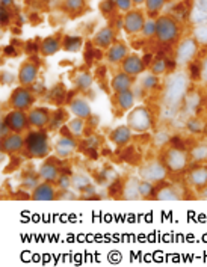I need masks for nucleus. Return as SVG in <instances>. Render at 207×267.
Instances as JSON below:
<instances>
[{"instance_id":"f257e3e1","label":"nucleus","mask_w":207,"mask_h":267,"mask_svg":"<svg viewBox=\"0 0 207 267\" xmlns=\"http://www.w3.org/2000/svg\"><path fill=\"white\" fill-rule=\"evenodd\" d=\"M188 77L186 75H174L168 85L165 86L163 91V104L169 109H176L182 104V101L185 100L186 94H188Z\"/></svg>"},{"instance_id":"f03ea898","label":"nucleus","mask_w":207,"mask_h":267,"mask_svg":"<svg viewBox=\"0 0 207 267\" xmlns=\"http://www.w3.org/2000/svg\"><path fill=\"white\" fill-rule=\"evenodd\" d=\"M50 142L46 130L29 132L24 137V151L32 159H44L50 154Z\"/></svg>"},{"instance_id":"7ed1b4c3","label":"nucleus","mask_w":207,"mask_h":267,"mask_svg":"<svg viewBox=\"0 0 207 267\" xmlns=\"http://www.w3.org/2000/svg\"><path fill=\"white\" fill-rule=\"evenodd\" d=\"M127 126L136 132V133H145L151 129L153 126V117L150 113V110L144 106L133 107L129 113H127Z\"/></svg>"},{"instance_id":"20e7f679","label":"nucleus","mask_w":207,"mask_h":267,"mask_svg":"<svg viewBox=\"0 0 207 267\" xmlns=\"http://www.w3.org/2000/svg\"><path fill=\"white\" fill-rule=\"evenodd\" d=\"M166 175H168V168L165 166V163H162L159 160H153V162L142 165L138 172V177L141 180H145L153 184L163 181L166 178Z\"/></svg>"},{"instance_id":"39448f33","label":"nucleus","mask_w":207,"mask_h":267,"mask_svg":"<svg viewBox=\"0 0 207 267\" xmlns=\"http://www.w3.org/2000/svg\"><path fill=\"white\" fill-rule=\"evenodd\" d=\"M35 103V97L27 86H18L9 95V107L15 110H30Z\"/></svg>"},{"instance_id":"423d86ee","label":"nucleus","mask_w":207,"mask_h":267,"mask_svg":"<svg viewBox=\"0 0 207 267\" xmlns=\"http://www.w3.org/2000/svg\"><path fill=\"white\" fill-rule=\"evenodd\" d=\"M188 154L180 148H169L165 151L163 163L171 172H182L188 166Z\"/></svg>"},{"instance_id":"0eeeda50","label":"nucleus","mask_w":207,"mask_h":267,"mask_svg":"<svg viewBox=\"0 0 207 267\" xmlns=\"http://www.w3.org/2000/svg\"><path fill=\"white\" fill-rule=\"evenodd\" d=\"M53 149H55V154H56L58 159L67 160V159H70L76 152V149H77V140L74 139L73 134H61L56 139Z\"/></svg>"},{"instance_id":"6e6552de","label":"nucleus","mask_w":207,"mask_h":267,"mask_svg":"<svg viewBox=\"0 0 207 267\" xmlns=\"http://www.w3.org/2000/svg\"><path fill=\"white\" fill-rule=\"evenodd\" d=\"M29 126L35 130H44L52 123V113L47 107H32L27 112Z\"/></svg>"},{"instance_id":"1a4fd4ad","label":"nucleus","mask_w":207,"mask_h":267,"mask_svg":"<svg viewBox=\"0 0 207 267\" xmlns=\"http://www.w3.org/2000/svg\"><path fill=\"white\" fill-rule=\"evenodd\" d=\"M3 120L8 123V126L11 127V130L14 133H23L29 127V118H27V113L24 110L12 109L11 112H8L3 117Z\"/></svg>"},{"instance_id":"9d476101","label":"nucleus","mask_w":207,"mask_h":267,"mask_svg":"<svg viewBox=\"0 0 207 267\" xmlns=\"http://www.w3.org/2000/svg\"><path fill=\"white\" fill-rule=\"evenodd\" d=\"M68 109L70 112L77 117V118H82V120H89L92 118V109H91V104L89 101L85 98V97H74V98H70L68 101Z\"/></svg>"},{"instance_id":"9b49d317","label":"nucleus","mask_w":207,"mask_h":267,"mask_svg":"<svg viewBox=\"0 0 207 267\" xmlns=\"http://www.w3.org/2000/svg\"><path fill=\"white\" fill-rule=\"evenodd\" d=\"M24 149V137L21 133H12L2 139V152L3 154H17Z\"/></svg>"},{"instance_id":"f8f14e48","label":"nucleus","mask_w":207,"mask_h":267,"mask_svg":"<svg viewBox=\"0 0 207 267\" xmlns=\"http://www.w3.org/2000/svg\"><path fill=\"white\" fill-rule=\"evenodd\" d=\"M37 77H38V62L37 61H27L21 65L20 72H18V80L21 86L33 85Z\"/></svg>"},{"instance_id":"ddd939ff","label":"nucleus","mask_w":207,"mask_h":267,"mask_svg":"<svg viewBox=\"0 0 207 267\" xmlns=\"http://www.w3.org/2000/svg\"><path fill=\"white\" fill-rule=\"evenodd\" d=\"M56 189L53 186V183H49V181H43V183H38L37 187L32 190L30 194V198L33 201H53L56 200Z\"/></svg>"},{"instance_id":"4468645a","label":"nucleus","mask_w":207,"mask_h":267,"mask_svg":"<svg viewBox=\"0 0 207 267\" xmlns=\"http://www.w3.org/2000/svg\"><path fill=\"white\" fill-rule=\"evenodd\" d=\"M177 35V26L171 18H160L157 21V36L162 43H169Z\"/></svg>"},{"instance_id":"2eb2a0df","label":"nucleus","mask_w":207,"mask_h":267,"mask_svg":"<svg viewBox=\"0 0 207 267\" xmlns=\"http://www.w3.org/2000/svg\"><path fill=\"white\" fill-rule=\"evenodd\" d=\"M188 183L197 189V190H204L207 187V166H198L189 171L188 174Z\"/></svg>"},{"instance_id":"dca6fc26","label":"nucleus","mask_w":207,"mask_h":267,"mask_svg":"<svg viewBox=\"0 0 207 267\" xmlns=\"http://www.w3.org/2000/svg\"><path fill=\"white\" fill-rule=\"evenodd\" d=\"M135 94L130 91H123V92H115L114 94V104L121 110V112H130L135 107Z\"/></svg>"},{"instance_id":"f3484780","label":"nucleus","mask_w":207,"mask_h":267,"mask_svg":"<svg viewBox=\"0 0 207 267\" xmlns=\"http://www.w3.org/2000/svg\"><path fill=\"white\" fill-rule=\"evenodd\" d=\"M132 133H133V130H132L127 124H124V126L115 127V129L109 133V139H111V142H112L114 145H117V146H126V145H129V142L132 140Z\"/></svg>"},{"instance_id":"a211bd4d","label":"nucleus","mask_w":207,"mask_h":267,"mask_svg":"<svg viewBox=\"0 0 207 267\" xmlns=\"http://www.w3.org/2000/svg\"><path fill=\"white\" fill-rule=\"evenodd\" d=\"M38 177L43 181H49V183H56L58 178L61 177L59 168L56 166V163L53 160H46L38 171Z\"/></svg>"},{"instance_id":"6ab92c4d","label":"nucleus","mask_w":207,"mask_h":267,"mask_svg":"<svg viewBox=\"0 0 207 267\" xmlns=\"http://www.w3.org/2000/svg\"><path fill=\"white\" fill-rule=\"evenodd\" d=\"M139 183H141L139 177H129L126 180V183L123 184V190H121V195H123L124 200H142L141 198V192H139Z\"/></svg>"},{"instance_id":"aec40b11","label":"nucleus","mask_w":207,"mask_h":267,"mask_svg":"<svg viewBox=\"0 0 207 267\" xmlns=\"http://www.w3.org/2000/svg\"><path fill=\"white\" fill-rule=\"evenodd\" d=\"M132 85H133L132 75L126 74L124 71H123V72H118V74L112 79V82H111V86H112L114 94H115V92H123V91H130V89H132Z\"/></svg>"},{"instance_id":"412c9836","label":"nucleus","mask_w":207,"mask_h":267,"mask_svg":"<svg viewBox=\"0 0 207 267\" xmlns=\"http://www.w3.org/2000/svg\"><path fill=\"white\" fill-rule=\"evenodd\" d=\"M144 69V62L142 59H139L138 56H126V59L123 61V71L132 77L141 74V71Z\"/></svg>"},{"instance_id":"4be33fe9","label":"nucleus","mask_w":207,"mask_h":267,"mask_svg":"<svg viewBox=\"0 0 207 267\" xmlns=\"http://www.w3.org/2000/svg\"><path fill=\"white\" fill-rule=\"evenodd\" d=\"M183 192L177 186H165L160 189L156 195V200L159 201H179L182 200Z\"/></svg>"},{"instance_id":"5701e85b","label":"nucleus","mask_w":207,"mask_h":267,"mask_svg":"<svg viewBox=\"0 0 207 267\" xmlns=\"http://www.w3.org/2000/svg\"><path fill=\"white\" fill-rule=\"evenodd\" d=\"M124 26H126V29H127L129 32H132V33L139 32L141 29H144V20H142L141 12H130V14L126 17Z\"/></svg>"},{"instance_id":"b1692460","label":"nucleus","mask_w":207,"mask_h":267,"mask_svg":"<svg viewBox=\"0 0 207 267\" xmlns=\"http://www.w3.org/2000/svg\"><path fill=\"white\" fill-rule=\"evenodd\" d=\"M86 120H82V118H77V117H74L73 120H70L68 123H67V127H68V130L71 132V134L74 136V137H80L82 134L85 133V127H86V123H85Z\"/></svg>"},{"instance_id":"393cba45","label":"nucleus","mask_w":207,"mask_h":267,"mask_svg":"<svg viewBox=\"0 0 207 267\" xmlns=\"http://www.w3.org/2000/svg\"><path fill=\"white\" fill-rule=\"evenodd\" d=\"M126 55H127L126 47L123 44H115L114 47H111V50L108 53V59L111 62H120V61L126 59Z\"/></svg>"},{"instance_id":"a878e982","label":"nucleus","mask_w":207,"mask_h":267,"mask_svg":"<svg viewBox=\"0 0 207 267\" xmlns=\"http://www.w3.org/2000/svg\"><path fill=\"white\" fill-rule=\"evenodd\" d=\"M71 180H73V187L80 190V192H85L86 189L91 187V180L85 174H74L71 177Z\"/></svg>"},{"instance_id":"bb28decb","label":"nucleus","mask_w":207,"mask_h":267,"mask_svg":"<svg viewBox=\"0 0 207 267\" xmlns=\"http://www.w3.org/2000/svg\"><path fill=\"white\" fill-rule=\"evenodd\" d=\"M58 50H59V41H58L55 36L47 38V40L43 43V46H41V52H43L44 56H50V55L56 53Z\"/></svg>"},{"instance_id":"cd10ccee","label":"nucleus","mask_w":207,"mask_h":267,"mask_svg":"<svg viewBox=\"0 0 207 267\" xmlns=\"http://www.w3.org/2000/svg\"><path fill=\"white\" fill-rule=\"evenodd\" d=\"M194 52H195V46H194L192 41H186V43H183V44L180 46L179 53H177L179 61L183 64V61H188V59L194 55Z\"/></svg>"},{"instance_id":"c85d7f7f","label":"nucleus","mask_w":207,"mask_h":267,"mask_svg":"<svg viewBox=\"0 0 207 267\" xmlns=\"http://www.w3.org/2000/svg\"><path fill=\"white\" fill-rule=\"evenodd\" d=\"M191 159L194 162H206L207 160V143H200L194 146L189 152Z\"/></svg>"},{"instance_id":"c756f323","label":"nucleus","mask_w":207,"mask_h":267,"mask_svg":"<svg viewBox=\"0 0 207 267\" xmlns=\"http://www.w3.org/2000/svg\"><path fill=\"white\" fill-rule=\"evenodd\" d=\"M112 38H114L112 30H111L109 27H106V29H103V30H100V32L97 33V36H95V44L100 46V47H108V46L112 43Z\"/></svg>"},{"instance_id":"7c9ffc66","label":"nucleus","mask_w":207,"mask_h":267,"mask_svg":"<svg viewBox=\"0 0 207 267\" xmlns=\"http://www.w3.org/2000/svg\"><path fill=\"white\" fill-rule=\"evenodd\" d=\"M74 83H76V86H77L79 91L86 92V91H89V88H91V85H92V77H91L89 74H86V72H82V74H79V75L76 77Z\"/></svg>"},{"instance_id":"2f4dec72","label":"nucleus","mask_w":207,"mask_h":267,"mask_svg":"<svg viewBox=\"0 0 207 267\" xmlns=\"http://www.w3.org/2000/svg\"><path fill=\"white\" fill-rule=\"evenodd\" d=\"M64 47L68 52H77L82 47V40L79 36H67L64 41Z\"/></svg>"},{"instance_id":"473e14b6","label":"nucleus","mask_w":207,"mask_h":267,"mask_svg":"<svg viewBox=\"0 0 207 267\" xmlns=\"http://www.w3.org/2000/svg\"><path fill=\"white\" fill-rule=\"evenodd\" d=\"M139 192H141V198H147L153 194V183H148L145 180H141L139 183Z\"/></svg>"},{"instance_id":"72a5a7b5","label":"nucleus","mask_w":207,"mask_h":267,"mask_svg":"<svg viewBox=\"0 0 207 267\" xmlns=\"http://www.w3.org/2000/svg\"><path fill=\"white\" fill-rule=\"evenodd\" d=\"M157 86V79L154 74H148L142 79V88L144 89H154Z\"/></svg>"},{"instance_id":"f704fd0d","label":"nucleus","mask_w":207,"mask_h":267,"mask_svg":"<svg viewBox=\"0 0 207 267\" xmlns=\"http://www.w3.org/2000/svg\"><path fill=\"white\" fill-rule=\"evenodd\" d=\"M55 184H56L58 189H61V190H68L70 186H73V180H71V177H68V175H61Z\"/></svg>"},{"instance_id":"c9c22d12","label":"nucleus","mask_w":207,"mask_h":267,"mask_svg":"<svg viewBox=\"0 0 207 267\" xmlns=\"http://www.w3.org/2000/svg\"><path fill=\"white\" fill-rule=\"evenodd\" d=\"M40 178V177H38ZM38 178L37 177H33V175H27V177H24L23 178V187H26V189H30V190H33L35 187H37V184L40 183L38 181Z\"/></svg>"},{"instance_id":"e433bc0d","label":"nucleus","mask_w":207,"mask_h":267,"mask_svg":"<svg viewBox=\"0 0 207 267\" xmlns=\"http://www.w3.org/2000/svg\"><path fill=\"white\" fill-rule=\"evenodd\" d=\"M163 2L165 0H147V8H148V11L156 12L163 5Z\"/></svg>"},{"instance_id":"4c0bfd02","label":"nucleus","mask_w":207,"mask_h":267,"mask_svg":"<svg viewBox=\"0 0 207 267\" xmlns=\"http://www.w3.org/2000/svg\"><path fill=\"white\" fill-rule=\"evenodd\" d=\"M11 133H12L11 127H9V126H8V123L2 118V123H0V137L3 139V137L9 136Z\"/></svg>"},{"instance_id":"58836bf2","label":"nucleus","mask_w":207,"mask_h":267,"mask_svg":"<svg viewBox=\"0 0 207 267\" xmlns=\"http://www.w3.org/2000/svg\"><path fill=\"white\" fill-rule=\"evenodd\" d=\"M132 2H133V0H115L117 6H118L120 9H123V11H129V9H130Z\"/></svg>"},{"instance_id":"ea45409f","label":"nucleus","mask_w":207,"mask_h":267,"mask_svg":"<svg viewBox=\"0 0 207 267\" xmlns=\"http://www.w3.org/2000/svg\"><path fill=\"white\" fill-rule=\"evenodd\" d=\"M165 67H166V64H165L163 61H157V62L153 65V74H160V72H163V71H165Z\"/></svg>"},{"instance_id":"a19ab883","label":"nucleus","mask_w":207,"mask_h":267,"mask_svg":"<svg viewBox=\"0 0 207 267\" xmlns=\"http://www.w3.org/2000/svg\"><path fill=\"white\" fill-rule=\"evenodd\" d=\"M83 5V0H67V8L70 9H79Z\"/></svg>"},{"instance_id":"79ce46f5","label":"nucleus","mask_w":207,"mask_h":267,"mask_svg":"<svg viewBox=\"0 0 207 267\" xmlns=\"http://www.w3.org/2000/svg\"><path fill=\"white\" fill-rule=\"evenodd\" d=\"M97 143H98V139H97L95 136H92V137H89V139L86 140V146H89V148H95Z\"/></svg>"},{"instance_id":"37998d69","label":"nucleus","mask_w":207,"mask_h":267,"mask_svg":"<svg viewBox=\"0 0 207 267\" xmlns=\"http://www.w3.org/2000/svg\"><path fill=\"white\" fill-rule=\"evenodd\" d=\"M201 77H203V80L207 82V62L203 65V71H201Z\"/></svg>"},{"instance_id":"c03bdc74","label":"nucleus","mask_w":207,"mask_h":267,"mask_svg":"<svg viewBox=\"0 0 207 267\" xmlns=\"http://www.w3.org/2000/svg\"><path fill=\"white\" fill-rule=\"evenodd\" d=\"M201 8H203V9H207V0H203V3H201Z\"/></svg>"},{"instance_id":"a18cd8bd","label":"nucleus","mask_w":207,"mask_h":267,"mask_svg":"<svg viewBox=\"0 0 207 267\" xmlns=\"http://www.w3.org/2000/svg\"><path fill=\"white\" fill-rule=\"evenodd\" d=\"M203 198H206L207 200V187L204 189V190H203Z\"/></svg>"},{"instance_id":"49530a36","label":"nucleus","mask_w":207,"mask_h":267,"mask_svg":"<svg viewBox=\"0 0 207 267\" xmlns=\"http://www.w3.org/2000/svg\"><path fill=\"white\" fill-rule=\"evenodd\" d=\"M133 2H136V3H141V2H144V0H133Z\"/></svg>"}]
</instances>
